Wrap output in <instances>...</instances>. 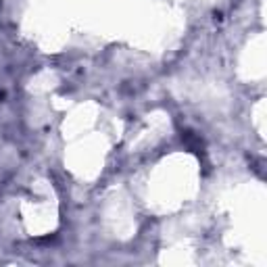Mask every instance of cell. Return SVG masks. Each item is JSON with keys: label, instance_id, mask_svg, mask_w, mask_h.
Returning <instances> with one entry per match:
<instances>
[{"label": "cell", "instance_id": "6da1fadb", "mask_svg": "<svg viewBox=\"0 0 267 267\" xmlns=\"http://www.w3.org/2000/svg\"><path fill=\"white\" fill-rule=\"evenodd\" d=\"M182 138H184V142L188 144V148L192 150V152H196V154H203V150H205V144H203V140H200L194 131H190V129H186L184 134H182Z\"/></svg>", "mask_w": 267, "mask_h": 267}]
</instances>
